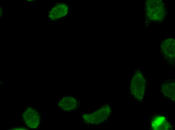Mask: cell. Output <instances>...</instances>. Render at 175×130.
<instances>
[{
	"label": "cell",
	"mask_w": 175,
	"mask_h": 130,
	"mask_svg": "<svg viewBox=\"0 0 175 130\" xmlns=\"http://www.w3.org/2000/svg\"><path fill=\"white\" fill-rule=\"evenodd\" d=\"M145 5L146 15L150 20L158 22L162 20L165 17V8L162 1L147 0Z\"/></svg>",
	"instance_id": "6da1fadb"
},
{
	"label": "cell",
	"mask_w": 175,
	"mask_h": 130,
	"mask_svg": "<svg viewBox=\"0 0 175 130\" xmlns=\"http://www.w3.org/2000/svg\"><path fill=\"white\" fill-rule=\"evenodd\" d=\"M146 80L141 73L137 71L132 78L130 91L132 95L138 101L143 99L145 90Z\"/></svg>",
	"instance_id": "7a4b0ae2"
},
{
	"label": "cell",
	"mask_w": 175,
	"mask_h": 130,
	"mask_svg": "<svg viewBox=\"0 0 175 130\" xmlns=\"http://www.w3.org/2000/svg\"><path fill=\"white\" fill-rule=\"evenodd\" d=\"M111 108L105 105L94 112L83 114L82 118L86 122L89 124H97L106 120L110 116Z\"/></svg>",
	"instance_id": "3957f363"
},
{
	"label": "cell",
	"mask_w": 175,
	"mask_h": 130,
	"mask_svg": "<svg viewBox=\"0 0 175 130\" xmlns=\"http://www.w3.org/2000/svg\"><path fill=\"white\" fill-rule=\"evenodd\" d=\"M175 40L172 38L166 40L162 43L161 50L166 58L170 62L175 58Z\"/></svg>",
	"instance_id": "277c9868"
},
{
	"label": "cell",
	"mask_w": 175,
	"mask_h": 130,
	"mask_svg": "<svg viewBox=\"0 0 175 130\" xmlns=\"http://www.w3.org/2000/svg\"><path fill=\"white\" fill-rule=\"evenodd\" d=\"M151 126L153 130H168L171 129L170 124L164 116H153L152 117Z\"/></svg>",
	"instance_id": "5b68a950"
},
{
	"label": "cell",
	"mask_w": 175,
	"mask_h": 130,
	"mask_svg": "<svg viewBox=\"0 0 175 130\" xmlns=\"http://www.w3.org/2000/svg\"><path fill=\"white\" fill-rule=\"evenodd\" d=\"M59 107L62 110L69 111L77 108L78 103L74 98L69 96L64 97L59 102Z\"/></svg>",
	"instance_id": "8992f818"
},
{
	"label": "cell",
	"mask_w": 175,
	"mask_h": 130,
	"mask_svg": "<svg viewBox=\"0 0 175 130\" xmlns=\"http://www.w3.org/2000/svg\"><path fill=\"white\" fill-rule=\"evenodd\" d=\"M175 83L169 82L164 84L162 86L161 91L164 95L172 101L175 99Z\"/></svg>",
	"instance_id": "52a82bcc"
},
{
	"label": "cell",
	"mask_w": 175,
	"mask_h": 130,
	"mask_svg": "<svg viewBox=\"0 0 175 130\" xmlns=\"http://www.w3.org/2000/svg\"><path fill=\"white\" fill-rule=\"evenodd\" d=\"M3 9L4 10V6L3 7Z\"/></svg>",
	"instance_id": "ba28073f"
},
{
	"label": "cell",
	"mask_w": 175,
	"mask_h": 130,
	"mask_svg": "<svg viewBox=\"0 0 175 130\" xmlns=\"http://www.w3.org/2000/svg\"><path fill=\"white\" fill-rule=\"evenodd\" d=\"M46 16V13L45 14V16Z\"/></svg>",
	"instance_id": "9c48e42d"
},
{
	"label": "cell",
	"mask_w": 175,
	"mask_h": 130,
	"mask_svg": "<svg viewBox=\"0 0 175 130\" xmlns=\"http://www.w3.org/2000/svg\"><path fill=\"white\" fill-rule=\"evenodd\" d=\"M31 3H29V4H31Z\"/></svg>",
	"instance_id": "30bf717a"
}]
</instances>
